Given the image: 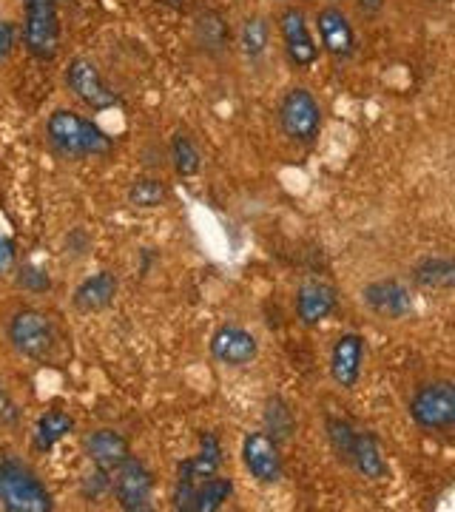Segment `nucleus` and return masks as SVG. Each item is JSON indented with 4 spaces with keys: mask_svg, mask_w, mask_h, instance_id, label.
<instances>
[{
    "mask_svg": "<svg viewBox=\"0 0 455 512\" xmlns=\"http://www.w3.org/2000/svg\"><path fill=\"white\" fill-rule=\"evenodd\" d=\"M46 134L63 157H103L111 151L109 134L69 109H57L49 117Z\"/></svg>",
    "mask_w": 455,
    "mask_h": 512,
    "instance_id": "obj_1",
    "label": "nucleus"
},
{
    "mask_svg": "<svg viewBox=\"0 0 455 512\" xmlns=\"http://www.w3.org/2000/svg\"><path fill=\"white\" fill-rule=\"evenodd\" d=\"M0 501L9 512H49L55 507L46 484L15 458L0 461Z\"/></svg>",
    "mask_w": 455,
    "mask_h": 512,
    "instance_id": "obj_2",
    "label": "nucleus"
},
{
    "mask_svg": "<svg viewBox=\"0 0 455 512\" xmlns=\"http://www.w3.org/2000/svg\"><path fill=\"white\" fill-rule=\"evenodd\" d=\"M23 43L37 60H52L60 49V18L55 0H23Z\"/></svg>",
    "mask_w": 455,
    "mask_h": 512,
    "instance_id": "obj_3",
    "label": "nucleus"
},
{
    "mask_svg": "<svg viewBox=\"0 0 455 512\" xmlns=\"http://www.w3.org/2000/svg\"><path fill=\"white\" fill-rule=\"evenodd\" d=\"M9 339L18 353L29 356V359H49L52 350H55V325L46 313L35 311V308H23L12 316L9 322Z\"/></svg>",
    "mask_w": 455,
    "mask_h": 512,
    "instance_id": "obj_4",
    "label": "nucleus"
},
{
    "mask_svg": "<svg viewBox=\"0 0 455 512\" xmlns=\"http://www.w3.org/2000/svg\"><path fill=\"white\" fill-rule=\"evenodd\" d=\"M410 416L424 430H450L455 424V387L450 382L421 384L410 402Z\"/></svg>",
    "mask_w": 455,
    "mask_h": 512,
    "instance_id": "obj_5",
    "label": "nucleus"
},
{
    "mask_svg": "<svg viewBox=\"0 0 455 512\" xmlns=\"http://www.w3.org/2000/svg\"><path fill=\"white\" fill-rule=\"evenodd\" d=\"M279 123L296 143H313L322 131L319 100L308 89H291L279 106Z\"/></svg>",
    "mask_w": 455,
    "mask_h": 512,
    "instance_id": "obj_6",
    "label": "nucleus"
},
{
    "mask_svg": "<svg viewBox=\"0 0 455 512\" xmlns=\"http://www.w3.org/2000/svg\"><path fill=\"white\" fill-rule=\"evenodd\" d=\"M114 495L120 507L128 512H143L151 507V493H154V476L148 473L143 461L128 456L117 470H114Z\"/></svg>",
    "mask_w": 455,
    "mask_h": 512,
    "instance_id": "obj_7",
    "label": "nucleus"
},
{
    "mask_svg": "<svg viewBox=\"0 0 455 512\" xmlns=\"http://www.w3.org/2000/svg\"><path fill=\"white\" fill-rule=\"evenodd\" d=\"M66 83H69V89L74 92V97L83 100L89 109L103 111L111 109V106L117 103V94L106 86V80L100 77L97 66H94L91 60H83V57L72 60V63H69V72H66Z\"/></svg>",
    "mask_w": 455,
    "mask_h": 512,
    "instance_id": "obj_8",
    "label": "nucleus"
},
{
    "mask_svg": "<svg viewBox=\"0 0 455 512\" xmlns=\"http://www.w3.org/2000/svg\"><path fill=\"white\" fill-rule=\"evenodd\" d=\"M242 464L259 484H276L282 478L279 444L268 433H248L242 441Z\"/></svg>",
    "mask_w": 455,
    "mask_h": 512,
    "instance_id": "obj_9",
    "label": "nucleus"
},
{
    "mask_svg": "<svg viewBox=\"0 0 455 512\" xmlns=\"http://www.w3.org/2000/svg\"><path fill=\"white\" fill-rule=\"evenodd\" d=\"M256 353H259V345H256L254 333H248L245 328H237V325L219 328L214 333V339H211V356L225 367L251 365L256 359Z\"/></svg>",
    "mask_w": 455,
    "mask_h": 512,
    "instance_id": "obj_10",
    "label": "nucleus"
},
{
    "mask_svg": "<svg viewBox=\"0 0 455 512\" xmlns=\"http://www.w3.org/2000/svg\"><path fill=\"white\" fill-rule=\"evenodd\" d=\"M279 32H282L285 52H288V57H291L293 66H299V69H310V66L319 60V46H316V40L310 37L305 15H302L299 9H288V12L279 18Z\"/></svg>",
    "mask_w": 455,
    "mask_h": 512,
    "instance_id": "obj_11",
    "label": "nucleus"
},
{
    "mask_svg": "<svg viewBox=\"0 0 455 512\" xmlns=\"http://www.w3.org/2000/svg\"><path fill=\"white\" fill-rule=\"evenodd\" d=\"M364 359V339L359 333H345L336 339V345L330 350V376L333 382L345 390H353L359 376H362Z\"/></svg>",
    "mask_w": 455,
    "mask_h": 512,
    "instance_id": "obj_12",
    "label": "nucleus"
},
{
    "mask_svg": "<svg viewBox=\"0 0 455 512\" xmlns=\"http://www.w3.org/2000/svg\"><path fill=\"white\" fill-rule=\"evenodd\" d=\"M364 305L384 319H404L413 311V296L399 279H379L364 288Z\"/></svg>",
    "mask_w": 455,
    "mask_h": 512,
    "instance_id": "obj_13",
    "label": "nucleus"
},
{
    "mask_svg": "<svg viewBox=\"0 0 455 512\" xmlns=\"http://www.w3.org/2000/svg\"><path fill=\"white\" fill-rule=\"evenodd\" d=\"M336 302H339V296L330 285L310 279V282H302L296 291V316L305 328L322 325L330 313L336 311Z\"/></svg>",
    "mask_w": 455,
    "mask_h": 512,
    "instance_id": "obj_14",
    "label": "nucleus"
},
{
    "mask_svg": "<svg viewBox=\"0 0 455 512\" xmlns=\"http://www.w3.org/2000/svg\"><path fill=\"white\" fill-rule=\"evenodd\" d=\"M316 26H319V37H322V46H325V52L333 57H350L353 55V49H356V35H353V26H350V20L345 18V12H339V9H322L319 15H316Z\"/></svg>",
    "mask_w": 455,
    "mask_h": 512,
    "instance_id": "obj_15",
    "label": "nucleus"
},
{
    "mask_svg": "<svg viewBox=\"0 0 455 512\" xmlns=\"http://www.w3.org/2000/svg\"><path fill=\"white\" fill-rule=\"evenodd\" d=\"M86 453L94 461V467L114 473L131 453H128V441L117 430H94L86 439Z\"/></svg>",
    "mask_w": 455,
    "mask_h": 512,
    "instance_id": "obj_16",
    "label": "nucleus"
},
{
    "mask_svg": "<svg viewBox=\"0 0 455 512\" xmlns=\"http://www.w3.org/2000/svg\"><path fill=\"white\" fill-rule=\"evenodd\" d=\"M117 296V279L109 271L89 276L86 282L77 285L74 291V308L80 313H97L106 311Z\"/></svg>",
    "mask_w": 455,
    "mask_h": 512,
    "instance_id": "obj_17",
    "label": "nucleus"
},
{
    "mask_svg": "<svg viewBox=\"0 0 455 512\" xmlns=\"http://www.w3.org/2000/svg\"><path fill=\"white\" fill-rule=\"evenodd\" d=\"M347 461L362 473L364 478L370 481H382L387 476V461H384L382 447L373 433H359L356 430V439H353V447H350V456Z\"/></svg>",
    "mask_w": 455,
    "mask_h": 512,
    "instance_id": "obj_18",
    "label": "nucleus"
},
{
    "mask_svg": "<svg viewBox=\"0 0 455 512\" xmlns=\"http://www.w3.org/2000/svg\"><path fill=\"white\" fill-rule=\"evenodd\" d=\"M234 493V481L231 478H219L217 473L197 481V490L191 498V510L194 512H217Z\"/></svg>",
    "mask_w": 455,
    "mask_h": 512,
    "instance_id": "obj_19",
    "label": "nucleus"
},
{
    "mask_svg": "<svg viewBox=\"0 0 455 512\" xmlns=\"http://www.w3.org/2000/svg\"><path fill=\"white\" fill-rule=\"evenodd\" d=\"M413 279H416V285L427 288V291H447L455 285V265L444 256H430V259L416 265Z\"/></svg>",
    "mask_w": 455,
    "mask_h": 512,
    "instance_id": "obj_20",
    "label": "nucleus"
},
{
    "mask_svg": "<svg viewBox=\"0 0 455 512\" xmlns=\"http://www.w3.org/2000/svg\"><path fill=\"white\" fill-rule=\"evenodd\" d=\"M74 430V421L63 410H49L43 413L35 424V450H52L57 441L66 439Z\"/></svg>",
    "mask_w": 455,
    "mask_h": 512,
    "instance_id": "obj_21",
    "label": "nucleus"
},
{
    "mask_svg": "<svg viewBox=\"0 0 455 512\" xmlns=\"http://www.w3.org/2000/svg\"><path fill=\"white\" fill-rule=\"evenodd\" d=\"M165 197H168L165 185L160 180H154V177H140L128 188V202L134 208H160Z\"/></svg>",
    "mask_w": 455,
    "mask_h": 512,
    "instance_id": "obj_22",
    "label": "nucleus"
},
{
    "mask_svg": "<svg viewBox=\"0 0 455 512\" xmlns=\"http://www.w3.org/2000/svg\"><path fill=\"white\" fill-rule=\"evenodd\" d=\"M268 23L262 18H248L242 23V32H239V43H242V52L256 60V57L265 55L268 49Z\"/></svg>",
    "mask_w": 455,
    "mask_h": 512,
    "instance_id": "obj_23",
    "label": "nucleus"
},
{
    "mask_svg": "<svg viewBox=\"0 0 455 512\" xmlns=\"http://www.w3.org/2000/svg\"><path fill=\"white\" fill-rule=\"evenodd\" d=\"M219 464H222V450H219V441L214 439V436H202L200 456L188 461L191 473H194L197 478H208L217 473Z\"/></svg>",
    "mask_w": 455,
    "mask_h": 512,
    "instance_id": "obj_24",
    "label": "nucleus"
},
{
    "mask_svg": "<svg viewBox=\"0 0 455 512\" xmlns=\"http://www.w3.org/2000/svg\"><path fill=\"white\" fill-rule=\"evenodd\" d=\"M265 421H268V433L273 441L288 439L293 433V413L282 399H271L268 410H265Z\"/></svg>",
    "mask_w": 455,
    "mask_h": 512,
    "instance_id": "obj_25",
    "label": "nucleus"
},
{
    "mask_svg": "<svg viewBox=\"0 0 455 512\" xmlns=\"http://www.w3.org/2000/svg\"><path fill=\"white\" fill-rule=\"evenodd\" d=\"M171 160H174L177 174H182V177H191V174L200 171V154H197V148H194V143L185 134L174 137V143H171Z\"/></svg>",
    "mask_w": 455,
    "mask_h": 512,
    "instance_id": "obj_26",
    "label": "nucleus"
},
{
    "mask_svg": "<svg viewBox=\"0 0 455 512\" xmlns=\"http://www.w3.org/2000/svg\"><path fill=\"white\" fill-rule=\"evenodd\" d=\"M328 439L330 447H333V453L347 461L350 447H353V439H356V430L342 419H328Z\"/></svg>",
    "mask_w": 455,
    "mask_h": 512,
    "instance_id": "obj_27",
    "label": "nucleus"
},
{
    "mask_svg": "<svg viewBox=\"0 0 455 512\" xmlns=\"http://www.w3.org/2000/svg\"><path fill=\"white\" fill-rule=\"evenodd\" d=\"M18 282L23 288H29V291H46L52 282H49V276L43 274L40 268H32V265H26L23 271H20Z\"/></svg>",
    "mask_w": 455,
    "mask_h": 512,
    "instance_id": "obj_28",
    "label": "nucleus"
},
{
    "mask_svg": "<svg viewBox=\"0 0 455 512\" xmlns=\"http://www.w3.org/2000/svg\"><path fill=\"white\" fill-rule=\"evenodd\" d=\"M12 268H15V242L0 237V276L12 274Z\"/></svg>",
    "mask_w": 455,
    "mask_h": 512,
    "instance_id": "obj_29",
    "label": "nucleus"
},
{
    "mask_svg": "<svg viewBox=\"0 0 455 512\" xmlns=\"http://www.w3.org/2000/svg\"><path fill=\"white\" fill-rule=\"evenodd\" d=\"M12 23H3L0 20V60H6L9 57V52H12Z\"/></svg>",
    "mask_w": 455,
    "mask_h": 512,
    "instance_id": "obj_30",
    "label": "nucleus"
},
{
    "mask_svg": "<svg viewBox=\"0 0 455 512\" xmlns=\"http://www.w3.org/2000/svg\"><path fill=\"white\" fill-rule=\"evenodd\" d=\"M0 421H6V424H15L18 421V407L6 399L3 390H0Z\"/></svg>",
    "mask_w": 455,
    "mask_h": 512,
    "instance_id": "obj_31",
    "label": "nucleus"
},
{
    "mask_svg": "<svg viewBox=\"0 0 455 512\" xmlns=\"http://www.w3.org/2000/svg\"><path fill=\"white\" fill-rule=\"evenodd\" d=\"M359 6H362V12H379L384 0H359Z\"/></svg>",
    "mask_w": 455,
    "mask_h": 512,
    "instance_id": "obj_32",
    "label": "nucleus"
}]
</instances>
